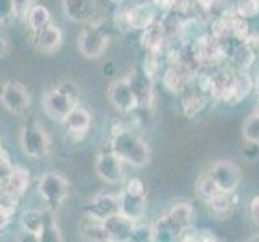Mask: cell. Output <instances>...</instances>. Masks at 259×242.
Listing matches in <instances>:
<instances>
[{
  "label": "cell",
  "mask_w": 259,
  "mask_h": 242,
  "mask_svg": "<svg viewBox=\"0 0 259 242\" xmlns=\"http://www.w3.org/2000/svg\"><path fill=\"white\" fill-rule=\"evenodd\" d=\"M190 7H192V0H174L172 10H176L179 13H187Z\"/></svg>",
  "instance_id": "42"
},
{
  "label": "cell",
  "mask_w": 259,
  "mask_h": 242,
  "mask_svg": "<svg viewBox=\"0 0 259 242\" xmlns=\"http://www.w3.org/2000/svg\"><path fill=\"white\" fill-rule=\"evenodd\" d=\"M193 207L189 202H179L161 218L153 223V240L172 242L179 239L181 231L192 223Z\"/></svg>",
  "instance_id": "1"
},
{
  "label": "cell",
  "mask_w": 259,
  "mask_h": 242,
  "mask_svg": "<svg viewBox=\"0 0 259 242\" xmlns=\"http://www.w3.org/2000/svg\"><path fill=\"white\" fill-rule=\"evenodd\" d=\"M153 4H155V7L161 8V10H164V12H167V10H172L174 0H153Z\"/></svg>",
  "instance_id": "43"
},
{
  "label": "cell",
  "mask_w": 259,
  "mask_h": 242,
  "mask_svg": "<svg viewBox=\"0 0 259 242\" xmlns=\"http://www.w3.org/2000/svg\"><path fill=\"white\" fill-rule=\"evenodd\" d=\"M79 234L85 240L110 242L108 231L105 228V221L94 217V215L89 212H84L81 220H79Z\"/></svg>",
  "instance_id": "16"
},
{
  "label": "cell",
  "mask_w": 259,
  "mask_h": 242,
  "mask_svg": "<svg viewBox=\"0 0 259 242\" xmlns=\"http://www.w3.org/2000/svg\"><path fill=\"white\" fill-rule=\"evenodd\" d=\"M119 200H121V213L126 215L127 218L139 221L142 220L145 213V205H147V195H139L126 191L122 187L119 192Z\"/></svg>",
  "instance_id": "21"
},
{
  "label": "cell",
  "mask_w": 259,
  "mask_h": 242,
  "mask_svg": "<svg viewBox=\"0 0 259 242\" xmlns=\"http://www.w3.org/2000/svg\"><path fill=\"white\" fill-rule=\"evenodd\" d=\"M124 189L132 192V194H139V195H147V187L145 183L142 181L140 178H131L127 179V183L124 184Z\"/></svg>",
  "instance_id": "37"
},
{
  "label": "cell",
  "mask_w": 259,
  "mask_h": 242,
  "mask_svg": "<svg viewBox=\"0 0 259 242\" xmlns=\"http://www.w3.org/2000/svg\"><path fill=\"white\" fill-rule=\"evenodd\" d=\"M254 89H256V94H257V97H259V73H257V76H256V79H254Z\"/></svg>",
  "instance_id": "44"
},
{
  "label": "cell",
  "mask_w": 259,
  "mask_h": 242,
  "mask_svg": "<svg viewBox=\"0 0 259 242\" xmlns=\"http://www.w3.org/2000/svg\"><path fill=\"white\" fill-rule=\"evenodd\" d=\"M77 87L71 81H66V83L50 89L44 95V110L52 120L65 121L71 110L77 105Z\"/></svg>",
  "instance_id": "3"
},
{
  "label": "cell",
  "mask_w": 259,
  "mask_h": 242,
  "mask_svg": "<svg viewBox=\"0 0 259 242\" xmlns=\"http://www.w3.org/2000/svg\"><path fill=\"white\" fill-rule=\"evenodd\" d=\"M111 152H114L122 161H127L129 165L137 168L147 166L151 158V152L147 142L129 129L114 134L111 141Z\"/></svg>",
  "instance_id": "2"
},
{
  "label": "cell",
  "mask_w": 259,
  "mask_h": 242,
  "mask_svg": "<svg viewBox=\"0 0 259 242\" xmlns=\"http://www.w3.org/2000/svg\"><path fill=\"white\" fill-rule=\"evenodd\" d=\"M254 50L253 46H249L246 42H237L235 47H232L230 52V58H232V63L237 66V70H243L248 71L251 68V65L254 63Z\"/></svg>",
  "instance_id": "24"
},
{
  "label": "cell",
  "mask_w": 259,
  "mask_h": 242,
  "mask_svg": "<svg viewBox=\"0 0 259 242\" xmlns=\"http://www.w3.org/2000/svg\"><path fill=\"white\" fill-rule=\"evenodd\" d=\"M235 13L245 20H251L259 15V0H237Z\"/></svg>",
  "instance_id": "32"
},
{
  "label": "cell",
  "mask_w": 259,
  "mask_h": 242,
  "mask_svg": "<svg viewBox=\"0 0 259 242\" xmlns=\"http://www.w3.org/2000/svg\"><path fill=\"white\" fill-rule=\"evenodd\" d=\"M142 47L148 53H161L166 42V28L161 21L151 23L147 29L142 31Z\"/></svg>",
  "instance_id": "22"
},
{
  "label": "cell",
  "mask_w": 259,
  "mask_h": 242,
  "mask_svg": "<svg viewBox=\"0 0 259 242\" xmlns=\"http://www.w3.org/2000/svg\"><path fill=\"white\" fill-rule=\"evenodd\" d=\"M65 126H66V131L68 134L73 139L79 141L82 139L85 134L89 132L92 126V115L89 112L85 107H81V105H76L71 113L66 116V120L63 121Z\"/></svg>",
  "instance_id": "15"
},
{
  "label": "cell",
  "mask_w": 259,
  "mask_h": 242,
  "mask_svg": "<svg viewBox=\"0 0 259 242\" xmlns=\"http://www.w3.org/2000/svg\"><path fill=\"white\" fill-rule=\"evenodd\" d=\"M32 5H34L32 0H15L16 18H20V20H26V16H28Z\"/></svg>",
  "instance_id": "38"
},
{
  "label": "cell",
  "mask_w": 259,
  "mask_h": 242,
  "mask_svg": "<svg viewBox=\"0 0 259 242\" xmlns=\"http://www.w3.org/2000/svg\"><path fill=\"white\" fill-rule=\"evenodd\" d=\"M31 44L37 52L55 53L63 44V31L57 24L49 23L42 29L31 32Z\"/></svg>",
  "instance_id": "10"
},
{
  "label": "cell",
  "mask_w": 259,
  "mask_h": 242,
  "mask_svg": "<svg viewBox=\"0 0 259 242\" xmlns=\"http://www.w3.org/2000/svg\"><path fill=\"white\" fill-rule=\"evenodd\" d=\"M111 2H113V4H118V5H121V4L124 2V0H111Z\"/></svg>",
  "instance_id": "45"
},
{
  "label": "cell",
  "mask_w": 259,
  "mask_h": 242,
  "mask_svg": "<svg viewBox=\"0 0 259 242\" xmlns=\"http://www.w3.org/2000/svg\"><path fill=\"white\" fill-rule=\"evenodd\" d=\"M253 84L254 83L251 76L248 75V71H243V70L234 71V78H232V83H230L229 92L224 98V102L230 105L242 102L243 98L248 97V94L251 92Z\"/></svg>",
  "instance_id": "19"
},
{
  "label": "cell",
  "mask_w": 259,
  "mask_h": 242,
  "mask_svg": "<svg viewBox=\"0 0 259 242\" xmlns=\"http://www.w3.org/2000/svg\"><path fill=\"white\" fill-rule=\"evenodd\" d=\"M132 242H151L153 240V223L151 225H145L142 223V220L136 221L132 229V236H131Z\"/></svg>",
  "instance_id": "33"
},
{
  "label": "cell",
  "mask_w": 259,
  "mask_h": 242,
  "mask_svg": "<svg viewBox=\"0 0 259 242\" xmlns=\"http://www.w3.org/2000/svg\"><path fill=\"white\" fill-rule=\"evenodd\" d=\"M218 191H219V187L216 186V183L212 181V178L209 176V173L203 175L198 179V181H196V184H195V192H196V195H198L200 199L204 200V202H209L211 197L216 194Z\"/></svg>",
  "instance_id": "30"
},
{
  "label": "cell",
  "mask_w": 259,
  "mask_h": 242,
  "mask_svg": "<svg viewBox=\"0 0 259 242\" xmlns=\"http://www.w3.org/2000/svg\"><path fill=\"white\" fill-rule=\"evenodd\" d=\"M2 105L13 115H23L31 105L28 87L18 81H7L2 89Z\"/></svg>",
  "instance_id": "8"
},
{
  "label": "cell",
  "mask_w": 259,
  "mask_h": 242,
  "mask_svg": "<svg viewBox=\"0 0 259 242\" xmlns=\"http://www.w3.org/2000/svg\"><path fill=\"white\" fill-rule=\"evenodd\" d=\"M110 42V29L105 21H98L82 29L77 39V47L85 58H100Z\"/></svg>",
  "instance_id": "4"
},
{
  "label": "cell",
  "mask_w": 259,
  "mask_h": 242,
  "mask_svg": "<svg viewBox=\"0 0 259 242\" xmlns=\"http://www.w3.org/2000/svg\"><path fill=\"white\" fill-rule=\"evenodd\" d=\"M29 181H31V176L28 169L20 165L13 166L12 173L0 181V184H2V195L10 197V199L20 202L24 192L28 191Z\"/></svg>",
  "instance_id": "12"
},
{
  "label": "cell",
  "mask_w": 259,
  "mask_h": 242,
  "mask_svg": "<svg viewBox=\"0 0 259 242\" xmlns=\"http://www.w3.org/2000/svg\"><path fill=\"white\" fill-rule=\"evenodd\" d=\"M61 239V232L57 225V218L53 210L47 209L46 210V221H44V228L40 231V234L37 237L39 242H60Z\"/></svg>",
  "instance_id": "28"
},
{
  "label": "cell",
  "mask_w": 259,
  "mask_h": 242,
  "mask_svg": "<svg viewBox=\"0 0 259 242\" xmlns=\"http://www.w3.org/2000/svg\"><path fill=\"white\" fill-rule=\"evenodd\" d=\"M108 97L114 109L122 113H129L139 109V100L132 91V86L127 78L113 81L108 87Z\"/></svg>",
  "instance_id": "9"
},
{
  "label": "cell",
  "mask_w": 259,
  "mask_h": 242,
  "mask_svg": "<svg viewBox=\"0 0 259 242\" xmlns=\"http://www.w3.org/2000/svg\"><path fill=\"white\" fill-rule=\"evenodd\" d=\"M256 113L259 115V105H257V109H256Z\"/></svg>",
  "instance_id": "46"
},
{
  "label": "cell",
  "mask_w": 259,
  "mask_h": 242,
  "mask_svg": "<svg viewBox=\"0 0 259 242\" xmlns=\"http://www.w3.org/2000/svg\"><path fill=\"white\" fill-rule=\"evenodd\" d=\"M21 149L28 157L42 160L50 154V137L37 121L26 123L20 134Z\"/></svg>",
  "instance_id": "5"
},
{
  "label": "cell",
  "mask_w": 259,
  "mask_h": 242,
  "mask_svg": "<svg viewBox=\"0 0 259 242\" xmlns=\"http://www.w3.org/2000/svg\"><path fill=\"white\" fill-rule=\"evenodd\" d=\"M249 215L256 225H259V195L253 197V200L249 202Z\"/></svg>",
  "instance_id": "41"
},
{
  "label": "cell",
  "mask_w": 259,
  "mask_h": 242,
  "mask_svg": "<svg viewBox=\"0 0 259 242\" xmlns=\"http://www.w3.org/2000/svg\"><path fill=\"white\" fill-rule=\"evenodd\" d=\"M196 234H198V229H196L190 223V225H187L181 231V234H179L177 240H181V242H196Z\"/></svg>",
  "instance_id": "39"
},
{
  "label": "cell",
  "mask_w": 259,
  "mask_h": 242,
  "mask_svg": "<svg viewBox=\"0 0 259 242\" xmlns=\"http://www.w3.org/2000/svg\"><path fill=\"white\" fill-rule=\"evenodd\" d=\"M50 23V12L47 7H44L40 4H34L32 8L29 10L28 16H26V24H28L29 31H39L44 26H47Z\"/></svg>",
  "instance_id": "26"
},
{
  "label": "cell",
  "mask_w": 259,
  "mask_h": 242,
  "mask_svg": "<svg viewBox=\"0 0 259 242\" xmlns=\"http://www.w3.org/2000/svg\"><path fill=\"white\" fill-rule=\"evenodd\" d=\"M234 194L230 192H224V191H218L211 197V200L208 202L209 209L214 215H218V217H226L227 213H230L232 207H234Z\"/></svg>",
  "instance_id": "27"
},
{
  "label": "cell",
  "mask_w": 259,
  "mask_h": 242,
  "mask_svg": "<svg viewBox=\"0 0 259 242\" xmlns=\"http://www.w3.org/2000/svg\"><path fill=\"white\" fill-rule=\"evenodd\" d=\"M187 71H181L177 70V66H171L164 71L163 75V84L167 89L169 92L174 94V95H181L185 94V89H187Z\"/></svg>",
  "instance_id": "25"
},
{
  "label": "cell",
  "mask_w": 259,
  "mask_h": 242,
  "mask_svg": "<svg viewBox=\"0 0 259 242\" xmlns=\"http://www.w3.org/2000/svg\"><path fill=\"white\" fill-rule=\"evenodd\" d=\"M200 91V94L196 92H192V94H184V98H182V107H184V113L187 118H193L195 115H198L203 109L204 105H206V98Z\"/></svg>",
  "instance_id": "29"
},
{
  "label": "cell",
  "mask_w": 259,
  "mask_h": 242,
  "mask_svg": "<svg viewBox=\"0 0 259 242\" xmlns=\"http://www.w3.org/2000/svg\"><path fill=\"white\" fill-rule=\"evenodd\" d=\"M37 189L40 199L46 202L47 207L57 212V209H60V205L66 200L69 194V183L61 173L49 171L40 178Z\"/></svg>",
  "instance_id": "6"
},
{
  "label": "cell",
  "mask_w": 259,
  "mask_h": 242,
  "mask_svg": "<svg viewBox=\"0 0 259 242\" xmlns=\"http://www.w3.org/2000/svg\"><path fill=\"white\" fill-rule=\"evenodd\" d=\"M209 176L221 191L234 194L240 183H242V171L240 166L232 163L229 160H219L216 163H212L209 168Z\"/></svg>",
  "instance_id": "7"
},
{
  "label": "cell",
  "mask_w": 259,
  "mask_h": 242,
  "mask_svg": "<svg viewBox=\"0 0 259 242\" xmlns=\"http://www.w3.org/2000/svg\"><path fill=\"white\" fill-rule=\"evenodd\" d=\"M13 166L15 165L12 163V158H10V155H8V150L2 146V149H0V181L12 173Z\"/></svg>",
  "instance_id": "35"
},
{
  "label": "cell",
  "mask_w": 259,
  "mask_h": 242,
  "mask_svg": "<svg viewBox=\"0 0 259 242\" xmlns=\"http://www.w3.org/2000/svg\"><path fill=\"white\" fill-rule=\"evenodd\" d=\"M158 57H159V53H148L145 65H144V71L151 79H155V76L159 73V68H161V63H159Z\"/></svg>",
  "instance_id": "36"
},
{
  "label": "cell",
  "mask_w": 259,
  "mask_h": 242,
  "mask_svg": "<svg viewBox=\"0 0 259 242\" xmlns=\"http://www.w3.org/2000/svg\"><path fill=\"white\" fill-rule=\"evenodd\" d=\"M85 212L92 213L94 217L106 220L113 217V215L121 212V200H119V194H110V192H98L94 199L89 203V207Z\"/></svg>",
  "instance_id": "14"
},
{
  "label": "cell",
  "mask_w": 259,
  "mask_h": 242,
  "mask_svg": "<svg viewBox=\"0 0 259 242\" xmlns=\"http://www.w3.org/2000/svg\"><path fill=\"white\" fill-rule=\"evenodd\" d=\"M95 171L102 181L108 184L119 183L124 176L122 160L114 154V152H105L97 157L95 161Z\"/></svg>",
  "instance_id": "11"
},
{
  "label": "cell",
  "mask_w": 259,
  "mask_h": 242,
  "mask_svg": "<svg viewBox=\"0 0 259 242\" xmlns=\"http://www.w3.org/2000/svg\"><path fill=\"white\" fill-rule=\"evenodd\" d=\"M63 12L71 21L87 23L97 12V0H63Z\"/></svg>",
  "instance_id": "20"
},
{
  "label": "cell",
  "mask_w": 259,
  "mask_h": 242,
  "mask_svg": "<svg viewBox=\"0 0 259 242\" xmlns=\"http://www.w3.org/2000/svg\"><path fill=\"white\" fill-rule=\"evenodd\" d=\"M219 237L214 234L209 229H198V234H196V242H216Z\"/></svg>",
  "instance_id": "40"
},
{
  "label": "cell",
  "mask_w": 259,
  "mask_h": 242,
  "mask_svg": "<svg viewBox=\"0 0 259 242\" xmlns=\"http://www.w3.org/2000/svg\"><path fill=\"white\" fill-rule=\"evenodd\" d=\"M122 20L127 28L144 31L151 23L156 21V10L151 4H137L127 8L122 15Z\"/></svg>",
  "instance_id": "13"
},
{
  "label": "cell",
  "mask_w": 259,
  "mask_h": 242,
  "mask_svg": "<svg viewBox=\"0 0 259 242\" xmlns=\"http://www.w3.org/2000/svg\"><path fill=\"white\" fill-rule=\"evenodd\" d=\"M129 83L132 86V91L136 94L139 100V109H147L153 100V84L151 79L145 71H134L132 75L127 76Z\"/></svg>",
  "instance_id": "18"
},
{
  "label": "cell",
  "mask_w": 259,
  "mask_h": 242,
  "mask_svg": "<svg viewBox=\"0 0 259 242\" xmlns=\"http://www.w3.org/2000/svg\"><path fill=\"white\" fill-rule=\"evenodd\" d=\"M44 221H46V210L29 209L24 210L20 215V225L26 234H31L37 240L40 231L44 228Z\"/></svg>",
  "instance_id": "23"
},
{
  "label": "cell",
  "mask_w": 259,
  "mask_h": 242,
  "mask_svg": "<svg viewBox=\"0 0 259 242\" xmlns=\"http://www.w3.org/2000/svg\"><path fill=\"white\" fill-rule=\"evenodd\" d=\"M136 221L127 218L126 215H122L121 212L113 215V217L105 220V228L108 231L110 242H126L131 240L132 229Z\"/></svg>",
  "instance_id": "17"
},
{
  "label": "cell",
  "mask_w": 259,
  "mask_h": 242,
  "mask_svg": "<svg viewBox=\"0 0 259 242\" xmlns=\"http://www.w3.org/2000/svg\"><path fill=\"white\" fill-rule=\"evenodd\" d=\"M13 18H16L15 0H0V20H2V24L10 23Z\"/></svg>",
  "instance_id": "34"
},
{
  "label": "cell",
  "mask_w": 259,
  "mask_h": 242,
  "mask_svg": "<svg viewBox=\"0 0 259 242\" xmlns=\"http://www.w3.org/2000/svg\"><path fill=\"white\" fill-rule=\"evenodd\" d=\"M243 136L246 142L259 144V115L256 112L246 116V120L243 123Z\"/></svg>",
  "instance_id": "31"
}]
</instances>
